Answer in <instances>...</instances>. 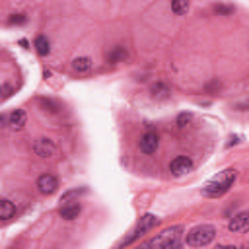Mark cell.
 Segmentation results:
<instances>
[{
	"label": "cell",
	"mask_w": 249,
	"mask_h": 249,
	"mask_svg": "<svg viewBox=\"0 0 249 249\" xmlns=\"http://www.w3.org/2000/svg\"><path fill=\"white\" fill-rule=\"evenodd\" d=\"M235 177H237V169L228 167V169L220 171L216 177H212V179L202 187V193H204L206 196H222L224 193L230 191V187L233 185Z\"/></svg>",
	"instance_id": "obj_1"
},
{
	"label": "cell",
	"mask_w": 249,
	"mask_h": 249,
	"mask_svg": "<svg viewBox=\"0 0 249 249\" xmlns=\"http://www.w3.org/2000/svg\"><path fill=\"white\" fill-rule=\"evenodd\" d=\"M181 233H183V226H171L167 230H163L160 235L148 239L144 243V247H156V249H175L181 241Z\"/></svg>",
	"instance_id": "obj_2"
},
{
	"label": "cell",
	"mask_w": 249,
	"mask_h": 249,
	"mask_svg": "<svg viewBox=\"0 0 249 249\" xmlns=\"http://www.w3.org/2000/svg\"><path fill=\"white\" fill-rule=\"evenodd\" d=\"M216 237V228L210 224H200L196 228H193L187 233V245L191 247H204L208 243H212Z\"/></svg>",
	"instance_id": "obj_3"
},
{
	"label": "cell",
	"mask_w": 249,
	"mask_h": 249,
	"mask_svg": "<svg viewBox=\"0 0 249 249\" xmlns=\"http://www.w3.org/2000/svg\"><path fill=\"white\" fill-rule=\"evenodd\" d=\"M158 216H154V214H144L140 220H138V224H136V228L132 230V233L126 237V239H123L121 243H119V247L121 245H130L132 241H136L140 235H144L146 231H150V230H154L156 226H158Z\"/></svg>",
	"instance_id": "obj_4"
},
{
	"label": "cell",
	"mask_w": 249,
	"mask_h": 249,
	"mask_svg": "<svg viewBox=\"0 0 249 249\" xmlns=\"http://www.w3.org/2000/svg\"><path fill=\"white\" fill-rule=\"evenodd\" d=\"M191 169H193V160H191L189 156H177V158H173L171 163H169V171H171L175 177H181V175L189 173Z\"/></svg>",
	"instance_id": "obj_5"
},
{
	"label": "cell",
	"mask_w": 249,
	"mask_h": 249,
	"mask_svg": "<svg viewBox=\"0 0 249 249\" xmlns=\"http://www.w3.org/2000/svg\"><path fill=\"white\" fill-rule=\"evenodd\" d=\"M37 189H39V193H43V195H53V193L58 189V179H56L53 173H43V175H39V179H37Z\"/></svg>",
	"instance_id": "obj_6"
},
{
	"label": "cell",
	"mask_w": 249,
	"mask_h": 249,
	"mask_svg": "<svg viewBox=\"0 0 249 249\" xmlns=\"http://www.w3.org/2000/svg\"><path fill=\"white\" fill-rule=\"evenodd\" d=\"M158 144H160V138H158L156 132H144V134L140 136V140H138L140 152H144V154H148V156L158 150Z\"/></svg>",
	"instance_id": "obj_7"
},
{
	"label": "cell",
	"mask_w": 249,
	"mask_h": 249,
	"mask_svg": "<svg viewBox=\"0 0 249 249\" xmlns=\"http://www.w3.org/2000/svg\"><path fill=\"white\" fill-rule=\"evenodd\" d=\"M33 152L39 158H51L56 152V146H54V142L51 138H37L33 142Z\"/></svg>",
	"instance_id": "obj_8"
},
{
	"label": "cell",
	"mask_w": 249,
	"mask_h": 249,
	"mask_svg": "<svg viewBox=\"0 0 249 249\" xmlns=\"http://www.w3.org/2000/svg\"><path fill=\"white\" fill-rule=\"evenodd\" d=\"M247 226H249V214H247V212H239V214H235V216L228 222V230L233 231V233L245 231Z\"/></svg>",
	"instance_id": "obj_9"
},
{
	"label": "cell",
	"mask_w": 249,
	"mask_h": 249,
	"mask_svg": "<svg viewBox=\"0 0 249 249\" xmlns=\"http://www.w3.org/2000/svg\"><path fill=\"white\" fill-rule=\"evenodd\" d=\"M80 204H78V200L76 202H64L62 206H60V210H58V214L64 218V220H74V218H78L80 216Z\"/></svg>",
	"instance_id": "obj_10"
},
{
	"label": "cell",
	"mask_w": 249,
	"mask_h": 249,
	"mask_svg": "<svg viewBox=\"0 0 249 249\" xmlns=\"http://www.w3.org/2000/svg\"><path fill=\"white\" fill-rule=\"evenodd\" d=\"M25 121H27V115H25L23 109H16V111H12V113L8 115V124H10L12 128H16V130L23 128Z\"/></svg>",
	"instance_id": "obj_11"
},
{
	"label": "cell",
	"mask_w": 249,
	"mask_h": 249,
	"mask_svg": "<svg viewBox=\"0 0 249 249\" xmlns=\"http://www.w3.org/2000/svg\"><path fill=\"white\" fill-rule=\"evenodd\" d=\"M126 58H128V53H126V49H124V47H121V45L113 47V51L107 54V62H111V64H119V62H124Z\"/></svg>",
	"instance_id": "obj_12"
},
{
	"label": "cell",
	"mask_w": 249,
	"mask_h": 249,
	"mask_svg": "<svg viewBox=\"0 0 249 249\" xmlns=\"http://www.w3.org/2000/svg\"><path fill=\"white\" fill-rule=\"evenodd\" d=\"M150 93H152L154 99H167L169 93H171V89H169L167 84H163V82H156V84L150 88Z\"/></svg>",
	"instance_id": "obj_13"
},
{
	"label": "cell",
	"mask_w": 249,
	"mask_h": 249,
	"mask_svg": "<svg viewBox=\"0 0 249 249\" xmlns=\"http://www.w3.org/2000/svg\"><path fill=\"white\" fill-rule=\"evenodd\" d=\"M33 47H35V51H37L41 56H45V54L51 53V43H49V39H47L45 35H37L35 41H33Z\"/></svg>",
	"instance_id": "obj_14"
},
{
	"label": "cell",
	"mask_w": 249,
	"mask_h": 249,
	"mask_svg": "<svg viewBox=\"0 0 249 249\" xmlns=\"http://www.w3.org/2000/svg\"><path fill=\"white\" fill-rule=\"evenodd\" d=\"M14 212H16L14 202L8 200V198H0V220H8V218H12Z\"/></svg>",
	"instance_id": "obj_15"
},
{
	"label": "cell",
	"mask_w": 249,
	"mask_h": 249,
	"mask_svg": "<svg viewBox=\"0 0 249 249\" xmlns=\"http://www.w3.org/2000/svg\"><path fill=\"white\" fill-rule=\"evenodd\" d=\"M72 68H74L78 74H84V72H88V70L91 68V58H88V56H78V58H74Z\"/></svg>",
	"instance_id": "obj_16"
},
{
	"label": "cell",
	"mask_w": 249,
	"mask_h": 249,
	"mask_svg": "<svg viewBox=\"0 0 249 249\" xmlns=\"http://www.w3.org/2000/svg\"><path fill=\"white\" fill-rule=\"evenodd\" d=\"M171 10L175 16H183L189 12V0H171Z\"/></svg>",
	"instance_id": "obj_17"
},
{
	"label": "cell",
	"mask_w": 249,
	"mask_h": 249,
	"mask_svg": "<svg viewBox=\"0 0 249 249\" xmlns=\"http://www.w3.org/2000/svg\"><path fill=\"white\" fill-rule=\"evenodd\" d=\"M193 123V113H179V117H177V124L181 126V128H185L187 124H191Z\"/></svg>",
	"instance_id": "obj_18"
},
{
	"label": "cell",
	"mask_w": 249,
	"mask_h": 249,
	"mask_svg": "<svg viewBox=\"0 0 249 249\" xmlns=\"http://www.w3.org/2000/svg\"><path fill=\"white\" fill-rule=\"evenodd\" d=\"M214 12H216V14H224V16H228V14H231V12H233V8H231V6L216 4V6H214Z\"/></svg>",
	"instance_id": "obj_19"
},
{
	"label": "cell",
	"mask_w": 249,
	"mask_h": 249,
	"mask_svg": "<svg viewBox=\"0 0 249 249\" xmlns=\"http://www.w3.org/2000/svg\"><path fill=\"white\" fill-rule=\"evenodd\" d=\"M27 21V18L25 16H21V14H18V16H12L10 18V23H25Z\"/></svg>",
	"instance_id": "obj_20"
},
{
	"label": "cell",
	"mask_w": 249,
	"mask_h": 249,
	"mask_svg": "<svg viewBox=\"0 0 249 249\" xmlns=\"http://www.w3.org/2000/svg\"><path fill=\"white\" fill-rule=\"evenodd\" d=\"M0 93H2V97H10V93H12V88H10V86H4V88L0 89Z\"/></svg>",
	"instance_id": "obj_21"
},
{
	"label": "cell",
	"mask_w": 249,
	"mask_h": 249,
	"mask_svg": "<svg viewBox=\"0 0 249 249\" xmlns=\"http://www.w3.org/2000/svg\"><path fill=\"white\" fill-rule=\"evenodd\" d=\"M6 119H8V117H6V115H0V124H2V123H4V121H6Z\"/></svg>",
	"instance_id": "obj_22"
}]
</instances>
